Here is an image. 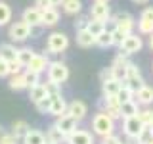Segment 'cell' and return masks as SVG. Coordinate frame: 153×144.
Instances as JSON below:
<instances>
[{"mask_svg":"<svg viewBox=\"0 0 153 144\" xmlns=\"http://www.w3.org/2000/svg\"><path fill=\"white\" fill-rule=\"evenodd\" d=\"M115 131V119H111L107 113L98 112L92 117V133L96 136H107V134H113Z\"/></svg>","mask_w":153,"mask_h":144,"instance_id":"cell-1","label":"cell"},{"mask_svg":"<svg viewBox=\"0 0 153 144\" xmlns=\"http://www.w3.org/2000/svg\"><path fill=\"white\" fill-rule=\"evenodd\" d=\"M46 48H48L50 54H61V52H65L69 48V37L61 31L50 33L46 38Z\"/></svg>","mask_w":153,"mask_h":144,"instance_id":"cell-2","label":"cell"},{"mask_svg":"<svg viewBox=\"0 0 153 144\" xmlns=\"http://www.w3.org/2000/svg\"><path fill=\"white\" fill-rule=\"evenodd\" d=\"M67 79H69V67L63 62H50V65H48V81L63 85Z\"/></svg>","mask_w":153,"mask_h":144,"instance_id":"cell-3","label":"cell"},{"mask_svg":"<svg viewBox=\"0 0 153 144\" xmlns=\"http://www.w3.org/2000/svg\"><path fill=\"white\" fill-rule=\"evenodd\" d=\"M124 85L128 86V88H132L134 92H136L140 86H143L146 85V81H143V77H142V71L138 69V65L136 64H128V67H126V75H124V81H123Z\"/></svg>","mask_w":153,"mask_h":144,"instance_id":"cell-4","label":"cell"},{"mask_svg":"<svg viewBox=\"0 0 153 144\" xmlns=\"http://www.w3.org/2000/svg\"><path fill=\"white\" fill-rule=\"evenodd\" d=\"M8 37L12 42H23L31 38V27L25 21H13L8 29Z\"/></svg>","mask_w":153,"mask_h":144,"instance_id":"cell-5","label":"cell"},{"mask_svg":"<svg viewBox=\"0 0 153 144\" xmlns=\"http://www.w3.org/2000/svg\"><path fill=\"white\" fill-rule=\"evenodd\" d=\"M142 46H143L142 37L136 35V33H130V35L123 40V44L119 46V50H121L123 54H126V56H132V54H138V52L142 50Z\"/></svg>","mask_w":153,"mask_h":144,"instance_id":"cell-6","label":"cell"},{"mask_svg":"<svg viewBox=\"0 0 153 144\" xmlns=\"http://www.w3.org/2000/svg\"><path fill=\"white\" fill-rule=\"evenodd\" d=\"M111 19L115 21V25H117V29H121V31L124 33H130L134 31V27H136V19H134L128 12H117L115 16H111Z\"/></svg>","mask_w":153,"mask_h":144,"instance_id":"cell-7","label":"cell"},{"mask_svg":"<svg viewBox=\"0 0 153 144\" xmlns=\"http://www.w3.org/2000/svg\"><path fill=\"white\" fill-rule=\"evenodd\" d=\"M146 127L140 119H138V115H134V117H126L123 119V133L126 134V138H136L138 134L142 133V129Z\"/></svg>","mask_w":153,"mask_h":144,"instance_id":"cell-8","label":"cell"},{"mask_svg":"<svg viewBox=\"0 0 153 144\" xmlns=\"http://www.w3.org/2000/svg\"><path fill=\"white\" fill-rule=\"evenodd\" d=\"M128 64H130V60H128L126 54L119 52V54L115 56V60H113V64H111V69H113L115 79L124 81V75H126V67H128Z\"/></svg>","mask_w":153,"mask_h":144,"instance_id":"cell-9","label":"cell"},{"mask_svg":"<svg viewBox=\"0 0 153 144\" xmlns=\"http://www.w3.org/2000/svg\"><path fill=\"white\" fill-rule=\"evenodd\" d=\"M76 125H79V121H76L75 117H71L69 113H63V115H59V117L56 119V127L59 129L65 136H69L71 133H75L76 129H79Z\"/></svg>","mask_w":153,"mask_h":144,"instance_id":"cell-10","label":"cell"},{"mask_svg":"<svg viewBox=\"0 0 153 144\" xmlns=\"http://www.w3.org/2000/svg\"><path fill=\"white\" fill-rule=\"evenodd\" d=\"M48 65H50V60H48V56H46V54H36V52H35L33 60L29 62V65L25 67V69H27V71H33V73L42 75L44 71H48Z\"/></svg>","mask_w":153,"mask_h":144,"instance_id":"cell-11","label":"cell"},{"mask_svg":"<svg viewBox=\"0 0 153 144\" xmlns=\"http://www.w3.org/2000/svg\"><path fill=\"white\" fill-rule=\"evenodd\" d=\"M21 21H25L29 27H42V12L36 6H31V8L23 10Z\"/></svg>","mask_w":153,"mask_h":144,"instance_id":"cell-12","label":"cell"},{"mask_svg":"<svg viewBox=\"0 0 153 144\" xmlns=\"http://www.w3.org/2000/svg\"><path fill=\"white\" fill-rule=\"evenodd\" d=\"M67 113H69L71 117H75L76 121H82L86 117V113H88V106H86V102H82V100H73V102L67 104Z\"/></svg>","mask_w":153,"mask_h":144,"instance_id":"cell-13","label":"cell"},{"mask_svg":"<svg viewBox=\"0 0 153 144\" xmlns=\"http://www.w3.org/2000/svg\"><path fill=\"white\" fill-rule=\"evenodd\" d=\"M65 144H94V136L92 133L84 131V129H76L65 138Z\"/></svg>","mask_w":153,"mask_h":144,"instance_id":"cell-14","label":"cell"},{"mask_svg":"<svg viewBox=\"0 0 153 144\" xmlns=\"http://www.w3.org/2000/svg\"><path fill=\"white\" fill-rule=\"evenodd\" d=\"M134 100L138 102V106H143V108H147L149 104H153V86H149V85L140 86V88L134 92Z\"/></svg>","mask_w":153,"mask_h":144,"instance_id":"cell-15","label":"cell"},{"mask_svg":"<svg viewBox=\"0 0 153 144\" xmlns=\"http://www.w3.org/2000/svg\"><path fill=\"white\" fill-rule=\"evenodd\" d=\"M111 17V10H109V4H100L94 2L92 8H90V19H98V21H107Z\"/></svg>","mask_w":153,"mask_h":144,"instance_id":"cell-16","label":"cell"},{"mask_svg":"<svg viewBox=\"0 0 153 144\" xmlns=\"http://www.w3.org/2000/svg\"><path fill=\"white\" fill-rule=\"evenodd\" d=\"M21 144H46V134L38 129H29L21 138Z\"/></svg>","mask_w":153,"mask_h":144,"instance_id":"cell-17","label":"cell"},{"mask_svg":"<svg viewBox=\"0 0 153 144\" xmlns=\"http://www.w3.org/2000/svg\"><path fill=\"white\" fill-rule=\"evenodd\" d=\"M67 113V102L65 98L61 94L57 96H52V104H50V115H56V117H59V115Z\"/></svg>","mask_w":153,"mask_h":144,"instance_id":"cell-18","label":"cell"},{"mask_svg":"<svg viewBox=\"0 0 153 144\" xmlns=\"http://www.w3.org/2000/svg\"><path fill=\"white\" fill-rule=\"evenodd\" d=\"M65 138L67 136L56 127V123L48 127V131H46V144H65Z\"/></svg>","mask_w":153,"mask_h":144,"instance_id":"cell-19","label":"cell"},{"mask_svg":"<svg viewBox=\"0 0 153 144\" xmlns=\"http://www.w3.org/2000/svg\"><path fill=\"white\" fill-rule=\"evenodd\" d=\"M76 44L80 48H92V46H96V37L88 31V29L76 31Z\"/></svg>","mask_w":153,"mask_h":144,"instance_id":"cell-20","label":"cell"},{"mask_svg":"<svg viewBox=\"0 0 153 144\" xmlns=\"http://www.w3.org/2000/svg\"><path fill=\"white\" fill-rule=\"evenodd\" d=\"M57 23H59V12H57V8L42 10V27H54Z\"/></svg>","mask_w":153,"mask_h":144,"instance_id":"cell-21","label":"cell"},{"mask_svg":"<svg viewBox=\"0 0 153 144\" xmlns=\"http://www.w3.org/2000/svg\"><path fill=\"white\" fill-rule=\"evenodd\" d=\"M121 86H123V81L109 79V81H105V83H102V92H103V96H117L119 90H121Z\"/></svg>","mask_w":153,"mask_h":144,"instance_id":"cell-22","label":"cell"},{"mask_svg":"<svg viewBox=\"0 0 153 144\" xmlns=\"http://www.w3.org/2000/svg\"><path fill=\"white\" fill-rule=\"evenodd\" d=\"M0 60L4 62H13L17 60V48L12 44V42H6V44H0Z\"/></svg>","mask_w":153,"mask_h":144,"instance_id":"cell-23","label":"cell"},{"mask_svg":"<svg viewBox=\"0 0 153 144\" xmlns=\"http://www.w3.org/2000/svg\"><path fill=\"white\" fill-rule=\"evenodd\" d=\"M61 8L67 16H79L82 12V0H63Z\"/></svg>","mask_w":153,"mask_h":144,"instance_id":"cell-24","label":"cell"},{"mask_svg":"<svg viewBox=\"0 0 153 144\" xmlns=\"http://www.w3.org/2000/svg\"><path fill=\"white\" fill-rule=\"evenodd\" d=\"M140 112V106H138L136 100H130V102H123L121 104V117L126 119V117H134V115H138Z\"/></svg>","mask_w":153,"mask_h":144,"instance_id":"cell-25","label":"cell"},{"mask_svg":"<svg viewBox=\"0 0 153 144\" xmlns=\"http://www.w3.org/2000/svg\"><path fill=\"white\" fill-rule=\"evenodd\" d=\"M153 140V127H143L136 138H128L130 144H149Z\"/></svg>","mask_w":153,"mask_h":144,"instance_id":"cell-26","label":"cell"},{"mask_svg":"<svg viewBox=\"0 0 153 144\" xmlns=\"http://www.w3.org/2000/svg\"><path fill=\"white\" fill-rule=\"evenodd\" d=\"M46 96H48V92H46V88H44V83L33 86V88H29V98H31V102H33V104L40 102V100H42V98H46Z\"/></svg>","mask_w":153,"mask_h":144,"instance_id":"cell-27","label":"cell"},{"mask_svg":"<svg viewBox=\"0 0 153 144\" xmlns=\"http://www.w3.org/2000/svg\"><path fill=\"white\" fill-rule=\"evenodd\" d=\"M33 56H35V50H31L29 46H23V48H17V62L21 64L23 67L29 65V62L33 60Z\"/></svg>","mask_w":153,"mask_h":144,"instance_id":"cell-28","label":"cell"},{"mask_svg":"<svg viewBox=\"0 0 153 144\" xmlns=\"http://www.w3.org/2000/svg\"><path fill=\"white\" fill-rule=\"evenodd\" d=\"M29 129H31V127H29V123H27V121H16V123L12 125V131H10V133H12L13 136H17L19 140H21V138L25 136V133L29 131Z\"/></svg>","mask_w":153,"mask_h":144,"instance_id":"cell-29","label":"cell"},{"mask_svg":"<svg viewBox=\"0 0 153 144\" xmlns=\"http://www.w3.org/2000/svg\"><path fill=\"white\" fill-rule=\"evenodd\" d=\"M10 88H12V90H25L27 88V83H25V77H23V73L12 75V79H10Z\"/></svg>","mask_w":153,"mask_h":144,"instance_id":"cell-30","label":"cell"},{"mask_svg":"<svg viewBox=\"0 0 153 144\" xmlns=\"http://www.w3.org/2000/svg\"><path fill=\"white\" fill-rule=\"evenodd\" d=\"M10 21H12V8L6 2H0V27L8 25Z\"/></svg>","mask_w":153,"mask_h":144,"instance_id":"cell-31","label":"cell"},{"mask_svg":"<svg viewBox=\"0 0 153 144\" xmlns=\"http://www.w3.org/2000/svg\"><path fill=\"white\" fill-rule=\"evenodd\" d=\"M96 46H100V48L113 46V35H111V33H107V31H103L100 37H96Z\"/></svg>","mask_w":153,"mask_h":144,"instance_id":"cell-32","label":"cell"},{"mask_svg":"<svg viewBox=\"0 0 153 144\" xmlns=\"http://www.w3.org/2000/svg\"><path fill=\"white\" fill-rule=\"evenodd\" d=\"M103 23H105V21H98V19H90V21H88V27H86V29H88V31L92 33L94 37H100V35H102V33L105 31V25H103Z\"/></svg>","mask_w":153,"mask_h":144,"instance_id":"cell-33","label":"cell"},{"mask_svg":"<svg viewBox=\"0 0 153 144\" xmlns=\"http://www.w3.org/2000/svg\"><path fill=\"white\" fill-rule=\"evenodd\" d=\"M117 98H119V102H130V100H134V90L132 88H128L126 85L123 83L121 86V90H119V94H117Z\"/></svg>","mask_w":153,"mask_h":144,"instance_id":"cell-34","label":"cell"},{"mask_svg":"<svg viewBox=\"0 0 153 144\" xmlns=\"http://www.w3.org/2000/svg\"><path fill=\"white\" fill-rule=\"evenodd\" d=\"M23 77H25V83H27V88H33V86L40 85V75L38 73H33V71H23Z\"/></svg>","mask_w":153,"mask_h":144,"instance_id":"cell-35","label":"cell"},{"mask_svg":"<svg viewBox=\"0 0 153 144\" xmlns=\"http://www.w3.org/2000/svg\"><path fill=\"white\" fill-rule=\"evenodd\" d=\"M138 119L146 125V127H151V119H153V110L149 108H140V112H138Z\"/></svg>","mask_w":153,"mask_h":144,"instance_id":"cell-36","label":"cell"},{"mask_svg":"<svg viewBox=\"0 0 153 144\" xmlns=\"http://www.w3.org/2000/svg\"><path fill=\"white\" fill-rule=\"evenodd\" d=\"M138 33H140V35H147L149 37L151 33H153V23L151 21H146V19H138Z\"/></svg>","mask_w":153,"mask_h":144,"instance_id":"cell-37","label":"cell"},{"mask_svg":"<svg viewBox=\"0 0 153 144\" xmlns=\"http://www.w3.org/2000/svg\"><path fill=\"white\" fill-rule=\"evenodd\" d=\"M44 88H46L48 96H57V94H61V85L52 83V81H46V83H44Z\"/></svg>","mask_w":153,"mask_h":144,"instance_id":"cell-38","label":"cell"},{"mask_svg":"<svg viewBox=\"0 0 153 144\" xmlns=\"http://www.w3.org/2000/svg\"><path fill=\"white\" fill-rule=\"evenodd\" d=\"M50 104H52V96H46V98H42L40 102H36V110L40 113H50Z\"/></svg>","mask_w":153,"mask_h":144,"instance_id":"cell-39","label":"cell"},{"mask_svg":"<svg viewBox=\"0 0 153 144\" xmlns=\"http://www.w3.org/2000/svg\"><path fill=\"white\" fill-rule=\"evenodd\" d=\"M111 35H113V46H121V44H123V40L128 37V33L121 31V29H115Z\"/></svg>","mask_w":153,"mask_h":144,"instance_id":"cell-40","label":"cell"},{"mask_svg":"<svg viewBox=\"0 0 153 144\" xmlns=\"http://www.w3.org/2000/svg\"><path fill=\"white\" fill-rule=\"evenodd\" d=\"M123 140H121V136L119 134H107V136H102L100 138V144H121Z\"/></svg>","mask_w":153,"mask_h":144,"instance_id":"cell-41","label":"cell"},{"mask_svg":"<svg viewBox=\"0 0 153 144\" xmlns=\"http://www.w3.org/2000/svg\"><path fill=\"white\" fill-rule=\"evenodd\" d=\"M0 144H19V138L17 136H13L12 133H4L2 134V138H0Z\"/></svg>","mask_w":153,"mask_h":144,"instance_id":"cell-42","label":"cell"},{"mask_svg":"<svg viewBox=\"0 0 153 144\" xmlns=\"http://www.w3.org/2000/svg\"><path fill=\"white\" fill-rule=\"evenodd\" d=\"M8 67H10V75H19V73H23V65L19 64L17 60L10 62V64H8Z\"/></svg>","mask_w":153,"mask_h":144,"instance_id":"cell-43","label":"cell"},{"mask_svg":"<svg viewBox=\"0 0 153 144\" xmlns=\"http://www.w3.org/2000/svg\"><path fill=\"white\" fill-rule=\"evenodd\" d=\"M109 79H115L113 69H111V67H105L102 73H100V81H102V83H105V81H109Z\"/></svg>","mask_w":153,"mask_h":144,"instance_id":"cell-44","label":"cell"},{"mask_svg":"<svg viewBox=\"0 0 153 144\" xmlns=\"http://www.w3.org/2000/svg\"><path fill=\"white\" fill-rule=\"evenodd\" d=\"M140 19H146V21L153 23V8H143V12L140 14Z\"/></svg>","mask_w":153,"mask_h":144,"instance_id":"cell-45","label":"cell"},{"mask_svg":"<svg viewBox=\"0 0 153 144\" xmlns=\"http://www.w3.org/2000/svg\"><path fill=\"white\" fill-rule=\"evenodd\" d=\"M88 21H90V17H79V21L75 23L76 31H82V29H86V27H88Z\"/></svg>","mask_w":153,"mask_h":144,"instance_id":"cell-46","label":"cell"},{"mask_svg":"<svg viewBox=\"0 0 153 144\" xmlns=\"http://www.w3.org/2000/svg\"><path fill=\"white\" fill-rule=\"evenodd\" d=\"M35 6L40 10V12H42V10H48V8H54L50 4V0H35Z\"/></svg>","mask_w":153,"mask_h":144,"instance_id":"cell-47","label":"cell"},{"mask_svg":"<svg viewBox=\"0 0 153 144\" xmlns=\"http://www.w3.org/2000/svg\"><path fill=\"white\" fill-rule=\"evenodd\" d=\"M10 75V67H8V62L0 60V79L2 77H8Z\"/></svg>","mask_w":153,"mask_h":144,"instance_id":"cell-48","label":"cell"},{"mask_svg":"<svg viewBox=\"0 0 153 144\" xmlns=\"http://www.w3.org/2000/svg\"><path fill=\"white\" fill-rule=\"evenodd\" d=\"M103 25H105V31H107V33H113V31H115V29H117V25H115V21H113V19H111V17H109V19H107V21H105V23H103Z\"/></svg>","mask_w":153,"mask_h":144,"instance_id":"cell-49","label":"cell"},{"mask_svg":"<svg viewBox=\"0 0 153 144\" xmlns=\"http://www.w3.org/2000/svg\"><path fill=\"white\" fill-rule=\"evenodd\" d=\"M50 4H52V6H61V4H63V0H50Z\"/></svg>","mask_w":153,"mask_h":144,"instance_id":"cell-50","label":"cell"},{"mask_svg":"<svg viewBox=\"0 0 153 144\" xmlns=\"http://www.w3.org/2000/svg\"><path fill=\"white\" fill-rule=\"evenodd\" d=\"M132 2H134V4H147L149 0H132Z\"/></svg>","mask_w":153,"mask_h":144,"instance_id":"cell-51","label":"cell"},{"mask_svg":"<svg viewBox=\"0 0 153 144\" xmlns=\"http://www.w3.org/2000/svg\"><path fill=\"white\" fill-rule=\"evenodd\" d=\"M149 48H151V50H153V33H151V35H149Z\"/></svg>","mask_w":153,"mask_h":144,"instance_id":"cell-52","label":"cell"},{"mask_svg":"<svg viewBox=\"0 0 153 144\" xmlns=\"http://www.w3.org/2000/svg\"><path fill=\"white\" fill-rule=\"evenodd\" d=\"M94 2H100V4H109V0H94Z\"/></svg>","mask_w":153,"mask_h":144,"instance_id":"cell-53","label":"cell"},{"mask_svg":"<svg viewBox=\"0 0 153 144\" xmlns=\"http://www.w3.org/2000/svg\"><path fill=\"white\" fill-rule=\"evenodd\" d=\"M4 133H6V131H4V129L0 127V138H2V134H4Z\"/></svg>","mask_w":153,"mask_h":144,"instance_id":"cell-54","label":"cell"},{"mask_svg":"<svg viewBox=\"0 0 153 144\" xmlns=\"http://www.w3.org/2000/svg\"><path fill=\"white\" fill-rule=\"evenodd\" d=\"M121 144H130V142H128V140H126V142H121Z\"/></svg>","mask_w":153,"mask_h":144,"instance_id":"cell-55","label":"cell"},{"mask_svg":"<svg viewBox=\"0 0 153 144\" xmlns=\"http://www.w3.org/2000/svg\"><path fill=\"white\" fill-rule=\"evenodd\" d=\"M151 127H153V119H151Z\"/></svg>","mask_w":153,"mask_h":144,"instance_id":"cell-56","label":"cell"}]
</instances>
